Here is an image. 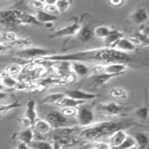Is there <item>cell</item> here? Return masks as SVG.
I'll return each instance as SVG.
<instances>
[{
  "label": "cell",
  "instance_id": "1",
  "mask_svg": "<svg viewBox=\"0 0 149 149\" xmlns=\"http://www.w3.org/2000/svg\"><path fill=\"white\" fill-rule=\"evenodd\" d=\"M33 61H39V62H49V63H57V62H102L107 64L111 63H123L127 64L132 57L126 54V53L118 52L113 48L109 47H102V48H93V49H86V51H80V52L66 53V54H53L45 57L36 58Z\"/></svg>",
  "mask_w": 149,
  "mask_h": 149
},
{
  "label": "cell",
  "instance_id": "2",
  "mask_svg": "<svg viewBox=\"0 0 149 149\" xmlns=\"http://www.w3.org/2000/svg\"><path fill=\"white\" fill-rule=\"evenodd\" d=\"M123 123L116 122V121H104V122H99L93 123L89 127L82 128L80 134L86 139H100L102 137H110L113 132L122 129Z\"/></svg>",
  "mask_w": 149,
  "mask_h": 149
},
{
  "label": "cell",
  "instance_id": "3",
  "mask_svg": "<svg viewBox=\"0 0 149 149\" xmlns=\"http://www.w3.org/2000/svg\"><path fill=\"white\" fill-rule=\"evenodd\" d=\"M46 121L49 123L51 128L56 129H62V128L68 127H76V121H72V119L65 118L60 111H51L46 114Z\"/></svg>",
  "mask_w": 149,
  "mask_h": 149
},
{
  "label": "cell",
  "instance_id": "4",
  "mask_svg": "<svg viewBox=\"0 0 149 149\" xmlns=\"http://www.w3.org/2000/svg\"><path fill=\"white\" fill-rule=\"evenodd\" d=\"M53 54H55V53L53 52V51H49V49L37 47V46H29V47L19 49L17 52V56L22 58V60L33 61L36 60V58L48 56V55H53Z\"/></svg>",
  "mask_w": 149,
  "mask_h": 149
},
{
  "label": "cell",
  "instance_id": "5",
  "mask_svg": "<svg viewBox=\"0 0 149 149\" xmlns=\"http://www.w3.org/2000/svg\"><path fill=\"white\" fill-rule=\"evenodd\" d=\"M95 122V116L92 108L88 105H81L77 109L76 113V126L81 128H86Z\"/></svg>",
  "mask_w": 149,
  "mask_h": 149
},
{
  "label": "cell",
  "instance_id": "6",
  "mask_svg": "<svg viewBox=\"0 0 149 149\" xmlns=\"http://www.w3.org/2000/svg\"><path fill=\"white\" fill-rule=\"evenodd\" d=\"M81 24L80 22H75L71 25H67L65 27L61 28V29L55 30L52 35L49 36L51 38H62V37H72V36H76L77 33L81 29Z\"/></svg>",
  "mask_w": 149,
  "mask_h": 149
},
{
  "label": "cell",
  "instance_id": "7",
  "mask_svg": "<svg viewBox=\"0 0 149 149\" xmlns=\"http://www.w3.org/2000/svg\"><path fill=\"white\" fill-rule=\"evenodd\" d=\"M97 111L107 116H118L125 111V108L116 102H107L97 105Z\"/></svg>",
  "mask_w": 149,
  "mask_h": 149
},
{
  "label": "cell",
  "instance_id": "8",
  "mask_svg": "<svg viewBox=\"0 0 149 149\" xmlns=\"http://www.w3.org/2000/svg\"><path fill=\"white\" fill-rule=\"evenodd\" d=\"M65 95L71 99H74L77 101H83V102H86L90 100H93L97 97L99 95L95 93H91V92H86V91H83V90H68L66 92H64Z\"/></svg>",
  "mask_w": 149,
  "mask_h": 149
},
{
  "label": "cell",
  "instance_id": "9",
  "mask_svg": "<svg viewBox=\"0 0 149 149\" xmlns=\"http://www.w3.org/2000/svg\"><path fill=\"white\" fill-rule=\"evenodd\" d=\"M15 16L17 22H18V25H33V26H39L40 25L36 19V17L34 15H30L28 13L15 9Z\"/></svg>",
  "mask_w": 149,
  "mask_h": 149
},
{
  "label": "cell",
  "instance_id": "10",
  "mask_svg": "<svg viewBox=\"0 0 149 149\" xmlns=\"http://www.w3.org/2000/svg\"><path fill=\"white\" fill-rule=\"evenodd\" d=\"M71 71L76 77L77 76L85 77V76H89L91 72V66L81 62H71Z\"/></svg>",
  "mask_w": 149,
  "mask_h": 149
},
{
  "label": "cell",
  "instance_id": "11",
  "mask_svg": "<svg viewBox=\"0 0 149 149\" xmlns=\"http://www.w3.org/2000/svg\"><path fill=\"white\" fill-rule=\"evenodd\" d=\"M25 118L28 119V121L30 122V126L34 127L36 120L38 119L37 116V110H36V101L30 99L27 101L26 103V112H25Z\"/></svg>",
  "mask_w": 149,
  "mask_h": 149
},
{
  "label": "cell",
  "instance_id": "12",
  "mask_svg": "<svg viewBox=\"0 0 149 149\" xmlns=\"http://www.w3.org/2000/svg\"><path fill=\"white\" fill-rule=\"evenodd\" d=\"M111 48L116 49V51H118V52L128 54V53H130V52H134V49H136V46L130 42L129 38L122 37L121 39H119L116 44L113 45Z\"/></svg>",
  "mask_w": 149,
  "mask_h": 149
},
{
  "label": "cell",
  "instance_id": "13",
  "mask_svg": "<svg viewBox=\"0 0 149 149\" xmlns=\"http://www.w3.org/2000/svg\"><path fill=\"white\" fill-rule=\"evenodd\" d=\"M127 70L128 64H123V63H111V64L104 65V73L114 75V76H118V75L126 73Z\"/></svg>",
  "mask_w": 149,
  "mask_h": 149
},
{
  "label": "cell",
  "instance_id": "14",
  "mask_svg": "<svg viewBox=\"0 0 149 149\" xmlns=\"http://www.w3.org/2000/svg\"><path fill=\"white\" fill-rule=\"evenodd\" d=\"M131 20L137 25L146 24L149 20V14L145 7H138L134 13L131 14Z\"/></svg>",
  "mask_w": 149,
  "mask_h": 149
},
{
  "label": "cell",
  "instance_id": "15",
  "mask_svg": "<svg viewBox=\"0 0 149 149\" xmlns=\"http://www.w3.org/2000/svg\"><path fill=\"white\" fill-rule=\"evenodd\" d=\"M0 24L6 26L18 25L15 16V10H0Z\"/></svg>",
  "mask_w": 149,
  "mask_h": 149
},
{
  "label": "cell",
  "instance_id": "16",
  "mask_svg": "<svg viewBox=\"0 0 149 149\" xmlns=\"http://www.w3.org/2000/svg\"><path fill=\"white\" fill-rule=\"evenodd\" d=\"M53 66L55 67V71H56L57 75H60L63 80L66 79L68 75L72 74L71 62H57V63H54Z\"/></svg>",
  "mask_w": 149,
  "mask_h": 149
},
{
  "label": "cell",
  "instance_id": "17",
  "mask_svg": "<svg viewBox=\"0 0 149 149\" xmlns=\"http://www.w3.org/2000/svg\"><path fill=\"white\" fill-rule=\"evenodd\" d=\"M77 38L80 42H82L84 44L89 43L91 40L94 39V34H93V28L90 26H85V27H81L80 31L77 33Z\"/></svg>",
  "mask_w": 149,
  "mask_h": 149
},
{
  "label": "cell",
  "instance_id": "18",
  "mask_svg": "<svg viewBox=\"0 0 149 149\" xmlns=\"http://www.w3.org/2000/svg\"><path fill=\"white\" fill-rule=\"evenodd\" d=\"M122 37H123V34H122L121 31H119L118 29H111V31L109 33V35L103 39V42H104V47L111 48L112 46Z\"/></svg>",
  "mask_w": 149,
  "mask_h": 149
},
{
  "label": "cell",
  "instance_id": "19",
  "mask_svg": "<svg viewBox=\"0 0 149 149\" xmlns=\"http://www.w3.org/2000/svg\"><path fill=\"white\" fill-rule=\"evenodd\" d=\"M128 134L123 130V129H120L118 131H116V132H113V134L110 136V146H111L112 148H116V147H118L119 145H121V142L123 141L126 138H127Z\"/></svg>",
  "mask_w": 149,
  "mask_h": 149
},
{
  "label": "cell",
  "instance_id": "20",
  "mask_svg": "<svg viewBox=\"0 0 149 149\" xmlns=\"http://www.w3.org/2000/svg\"><path fill=\"white\" fill-rule=\"evenodd\" d=\"M34 129H35L36 132H38V134H44V136L47 134H49L51 130H52L49 123L45 119L36 120V122H35V125H34Z\"/></svg>",
  "mask_w": 149,
  "mask_h": 149
},
{
  "label": "cell",
  "instance_id": "21",
  "mask_svg": "<svg viewBox=\"0 0 149 149\" xmlns=\"http://www.w3.org/2000/svg\"><path fill=\"white\" fill-rule=\"evenodd\" d=\"M84 103H85V102H83V101H77V100L71 99V97H68L65 95V97H63L60 102L57 103V105L61 107V108H75V109H77L79 107L83 105Z\"/></svg>",
  "mask_w": 149,
  "mask_h": 149
},
{
  "label": "cell",
  "instance_id": "22",
  "mask_svg": "<svg viewBox=\"0 0 149 149\" xmlns=\"http://www.w3.org/2000/svg\"><path fill=\"white\" fill-rule=\"evenodd\" d=\"M18 139L20 142H24L26 145H29L34 140V130L33 128H25L18 134Z\"/></svg>",
  "mask_w": 149,
  "mask_h": 149
},
{
  "label": "cell",
  "instance_id": "23",
  "mask_svg": "<svg viewBox=\"0 0 149 149\" xmlns=\"http://www.w3.org/2000/svg\"><path fill=\"white\" fill-rule=\"evenodd\" d=\"M116 77L114 75L107 74V73H101V74H94L92 76H90V79L93 81L95 86H100V85H103L105 83H108L111 79Z\"/></svg>",
  "mask_w": 149,
  "mask_h": 149
},
{
  "label": "cell",
  "instance_id": "24",
  "mask_svg": "<svg viewBox=\"0 0 149 149\" xmlns=\"http://www.w3.org/2000/svg\"><path fill=\"white\" fill-rule=\"evenodd\" d=\"M36 19L38 20L39 24H46V22H54L57 20V16L51 15V14H47L44 10H39L36 13Z\"/></svg>",
  "mask_w": 149,
  "mask_h": 149
},
{
  "label": "cell",
  "instance_id": "25",
  "mask_svg": "<svg viewBox=\"0 0 149 149\" xmlns=\"http://www.w3.org/2000/svg\"><path fill=\"white\" fill-rule=\"evenodd\" d=\"M134 139L136 141V146L139 149H146L149 143V138L147 134L145 132H138L134 136Z\"/></svg>",
  "mask_w": 149,
  "mask_h": 149
},
{
  "label": "cell",
  "instance_id": "26",
  "mask_svg": "<svg viewBox=\"0 0 149 149\" xmlns=\"http://www.w3.org/2000/svg\"><path fill=\"white\" fill-rule=\"evenodd\" d=\"M111 27L110 26H107V25H101V26H97L95 28H93V34H94V38H99V39H104L109 33L111 31Z\"/></svg>",
  "mask_w": 149,
  "mask_h": 149
},
{
  "label": "cell",
  "instance_id": "27",
  "mask_svg": "<svg viewBox=\"0 0 149 149\" xmlns=\"http://www.w3.org/2000/svg\"><path fill=\"white\" fill-rule=\"evenodd\" d=\"M65 97V93L63 92H55V93H51L48 95H46L43 100V103H47V104H57L63 97Z\"/></svg>",
  "mask_w": 149,
  "mask_h": 149
},
{
  "label": "cell",
  "instance_id": "28",
  "mask_svg": "<svg viewBox=\"0 0 149 149\" xmlns=\"http://www.w3.org/2000/svg\"><path fill=\"white\" fill-rule=\"evenodd\" d=\"M28 146L30 149H52V143L46 140H33Z\"/></svg>",
  "mask_w": 149,
  "mask_h": 149
},
{
  "label": "cell",
  "instance_id": "29",
  "mask_svg": "<svg viewBox=\"0 0 149 149\" xmlns=\"http://www.w3.org/2000/svg\"><path fill=\"white\" fill-rule=\"evenodd\" d=\"M110 95L114 99L122 100V99H127L128 97V92L127 90L123 89V88H113V89L110 90Z\"/></svg>",
  "mask_w": 149,
  "mask_h": 149
},
{
  "label": "cell",
  "instance_id": "30",
  "mask_svg": "<svg viewBox=\"0 0 149 149\" xmlns=\"http://www.w3.org/2000/svg\"><path fill=\"white\" fill-rule=\"evenodd\" d=\"M6 72L8 73V75L10 76H17L22 72V65L18 64V63H13V64H9L6 68Z\"/></svg>",
  "mask_w": 149,
  "mask_h": 149
},
{
  "label": "cell",
  "instance_id": "31",
  "mask_svg": "<svg viewBox=\"0 0 149 149\" xmlns=\"http://www.w3.org/2000/svg\"><path fill=\"white\" fill-rule=\"evenodd\" d=\"M17 83H18V80L14 76H10V75H8L7 77L1 80V84L5 89H15Z\"/></svg>",
  "mask_w": 149,
  "mask_h": 149
},
{
  "label": "cell",
  "instance_id": "32",
  "mask_svg": "<svg viewBox=\"0 0 149 149\" xmlns=\"http://www.w3.org/2000/svg\"><path fill=\"white\" fill-rule=\"evenodd\" d=\"M134 146H136V141H134V137H132V136H130V134H128L127 138L121 142V145H119L118 147L112 148V149H129V148L134 147Z\"/></svg>",
  "mask_w": 149,
  "mask_h": 149
},
{
  "label": "cell",
  "instance_id": "33",
  "mask_svg": "<svg viewBox=\"0 0 149 149\" xmlns=\"http://www.w3.org/2000/svg\"><path fill=\"white\" fill-rule=\"evenodd\" d=\"M11 46H16V47H20V49L22 48H26V47H29L33 46V42L30 40L29 38H17L13 44H10Z\"/></svg>",
  "mask_w": 149,
  "mask_h": 149
},
{
  "label": "cell",
  "instance_id": "34",
  "mask_svg": "<svg viewBox=\"0 0 149 149\" xmlns=\"http://www.w3.org/2000/svg\"><path fill=\"white\" fill-rule=\"evenodd\" d=\"M71 5H72V2L67 1V0H56V2H55V7L57 8V11L61 14L67 11L71 7Z\"/></svg>",
  "mask_w": 149,
  "mask_h": 149
},
{
  "label": "cell",
  "instance_id": "35",
  "mask_svg": "<svg viewBox=\"0 0 149 149\" xmlns=\"http://www.w3.org/2000/svg\"><path fill=\"white\" fill-rule=\"evenodd\" d=\"M15 89L17 91H31L34 89V85L29 81H18Z\"/></svg>",
  "mask_w": 149,
  "mask_h": 149
},
{
  "label": "cell",
  "instance_id": "36",
  "mask_svg": "<svg viewBox=\"0 0 149 149\" xmlns=\"http://www.w3.org/2000/svg\"><path fill=\"white\" fill-rule=\"evenodd\" d=\"M134 116L137 118L141 120H147L149 116V110L147 107H142V108H138L137 110H134Z\"/></svg>",
  "mask_w": 149,
  "mask_h": 149
},
{
  "label": "cell",
  "instance_id": "37",
  "mask_svg": "<svg viewBox=\"0 0 149 149\" xmlns=\"http://www.w3.org/2000/svg\"><path fill=\"white\" fill-rule=\"evenodd\" d=\"M60 112L65 117V118L72 119V118L76 117L77 109H75V108H62V109L60 110Z\"/></svg>",
  "mask_w": 149,
  "mask_h": 149
},
{
  "label": "cell",
  "instance_id": "38",
  "mask_svg": "<svg viewBox=\"0 0 149 149\" xmlns=\"http://www.w3.org/2000/svg\"><path fill=\"white\" fill-rule=\"evenodd\" d=\"M17 38H18L17 34H16V33H13V31H6V33L2 35V39H3V42L9 43V44H13Z\"/></svg>",
  "mask_w": 149,
  "mask_h": 149
},
{
  "label": "cell",
  "instance_id": "39",
  "mask_svg": "<svg viewBox=\"0 0 149 149\" xmlns=\"http://www.w3.org/2000/svg\"><path fill=\"white\" fill-rule=\"evenodd\" d=\"M134 37L138 39L139 44L142 45V46H147V45H148L149 39H148L147 34H143V33H141V31H139V33H137V34L134 35Z\"/></svg>",
  "mask_w": 149,
  "mask_h": 149
},
{
  "label": "cell",
  "instance_id": "40",
  "mask_svg": "<svg viewBox=\"0 0 149 149\" xmlns=\"http://www.w3.org/2000/svg\"><path fill=\"white\" fill-rule=\"evenodd\" d=\"M17 107H20V103L15 102V103H8V104H0V114L6 113V112L10 111V110L15 109Z\"/></svg>",
  "mask_w": 149,
  "mask_h": 149
},
{
  "label": "cell",
  "instance_id": "41",
  "mask_svg": "<svg viewBox=\"0 0 149 149\" xmlns=\"http://www.w3.org/2000/svg\"><path fill=\"white\" fill-rule=\"evenodd\" d=\"M29 6L33 9H36L37 11H39V10H43L44 9L45 3L44 1H40V0H33V1L29 2Z\"/></svg>",
  "mask_w": 149,
  "mask_h": 149
},
{
  "label": "cell",
  "instance_id": "42",
  "mask_svg": "<svg viewBox=\"0 0 149 149\" xmlns=\"http://www.w3.org/2000/svg\"><path fill=\"white\" fill-rule=\"evenodd\" d=\"M43 10L46 11L47 14H51V15H54V16H57V14H58L57 8L55 7V5H45Z\"/></svg>",
  "mask_w": 149,
  "mask_h": 149
},
{
  "label": "cell",
  "instance_id": "43",
  "mask_svg": "<svg viewBox=\"0 0 149 149\" xmlns=\"http://www.w3.org/2000/svg\"><path fill=\"white\" fill-rule=\"evenodd\" d=\"M91 71H93L95 74H101V73H104V64L102 63H97L95 65L91 67Z\"/></svg>",
  "mask_w": 149,
  "mask_h": 149
},
{
  "label": "cell",
  "instance_id": "44",
  "mask_svg": "<svg viewBox=\"0 0 149 149\" xmlns=\"http://www.w3.org/2000/svg\"><path fill=\"white\" fill-rule=\"evenodd\" d=\"M93 147L97 149H112V147L110 146V143L105 141H95Z\"/></svg>",
  "mask_w": 149,
  "mask_h": 149
},
{
  "label": "cell",
  "instance_id": "45",
  "mask_svg": "<svg viewBox=\"0 0 149 149\" xmlns=\"http://www.w3.org/2000/svg\"><path fill=\"white\" fill-rule=\"evenodd\" d=\"M125 3H126V1H121V0H120V1H109V5L116 8L121 7V6H123Z\"/></svg>",
  "mask_w": 149,
  "mask_h": 149
},
{
  "label": "cell",
  "instance_id": "46",
  "mask_svg": "<svg viewBox=\"0 0 149 149\" xmlns=\"http://www.w3.org/2000/svg\"><path fill=\"white\" fill-rule=\"evenodd\" d=\"M16 149H30L29 146L28 145H26V143H24V142H18L17 143V146H16Z\"/></svg>",
  "mask_w": 149,
  "mask_h": 149
},
{
  "label": "cell",
  "instance_id": "47",
  "mask_svg": "<svg viewBox=\"0 0 149 149\" xmlns=\"http://www.w3.org/2000/svg\"><path fill=\"white\" fill-rule=\"evenodd\" d=\"M45 25V28H46V29H53V28H54V27H55V26H54V22H46V24H44Z\"/></svg>",
  "mask_w": 149,
  "mask_h": 149
},
{
  "label": "cell",
  "instance_id": "48",
  "mask_svg": "<svg viewBox=\"0 0 149 149\" xmlns=\"http://www.w3.org/2000/svg\"><path fill=\"white\" fill-rule=\"evenodd\" d=\"M6 51H7V45H5L3 43L0 42V54L1 53H5Z\"/></svg>",
  "mask_w": 149,
  "mask_h": 149
},
{
  "label": "cell",
  "instance_id": "49",
  "mask_svg": "<svg viewBox=\"0 0 149 149\" xmlns=\"http://www.w3.org/2000/svg\"><path fill=\"white\" fill-rule=\"evenodd\" d=\"M8 76V73L6 72V70H0V79L2 80V79H5V77H7Z\"/></svg>",
  "mask_w": 149,
  "mask_h": 149
},
{
  "label": "cell",
  "instance_id": "50",
  "mask_svg": "<svg viewBox=\"0 0 149 149\" xmlns=\"http://www.w3.org/2000/svg\"><path fill=\"white\" fill-rule=\"evenodd\" d=\"M61 147H62V146H61L60 143L56 141V140L52 143V149H61Z\"/></svg>",
  "mask_w": 149,
  "mask_h": 149
},
{
  "label": "cell",
  "instance_id": "51",
  "mask_svg": "<svg viewBox=\"0 0 149 149\" xmlns=\"http://www.w3.org/2000/svg\"><path fill=\"white\" fill-rule=\"evenodd\" d=\"M7 97H8V94L5 91L0 92V101H1V100H5V99H7Z\"/></svg>",
  "mask_w": 149,
  "mask_h": 149
},
{
  "label": "cell",
  "instance_id": "52",
  "mask_svg": "<svg viewBox=\"0 0 149 149\" xmlns=\"http://www.w3.org/2000/svg\"><path fill=\"white\" fill-rule=\"evenodd\" d=\"M55 2H56V0H46V1H44L45 5H55Z\"/></svg>",
  "mask_w": 149,
  "mask_h": 149
},
{
  "label": "cell",
  "instance_id": "53",
  "mask_svg": "<svg viewBox=\"0 0 149 149\" xmlns=\"http://www.w3.org/2000/svg\"><path fill=\"white\" fill-rule=\"evenodd\" d=\"M3 90H5V88H3V86H2V84H0V92H2V91H3Z\"/></svg>",
  "mask_w": 149,
  "mask_h": 149
},
{
  "label": "cell",
  "instance_id": "54",
  "mask_svg": "<svg viewBox=\"0 0 149 149\" xmlns=\"http://www.w3.org/2000/svg\"><path fill=\"white\" fill-rule=\"evenodd\" d=\"M129 149H139V148H138L137 146H134V147H132V148H129Z\"/></svg>",
  "mask_w": 149,
  "mask_h": 149
},
{
  "label": "cell",
  "instance_id": "55",
  "mask_svg": "<svg viewBox=\"0 0 149 149\" xmlns=\"http://www.w3.org/2000/svg\"><path fill=\"white\" fill-rule=\"evenodd\" d=\"M90 149H97V148H94V147H92V148H90Z\"/></svg>",
  "mask_w": 149,
  "mask_h": 149
},
{
  "label": "cell",
  "instance_id": "56",
  "mask_svg": "<svg viewBox=\"0 0 149 149\" xmlns=\"http://www.w3.org/2000/svg\"><path fill=\"white\" fill-rule=\"evenodd\" d=\"M0 84H1V79H0Z\"/></svg>",
  "mask_w": 149,
  "mask_h": 149
}]
</instances>
